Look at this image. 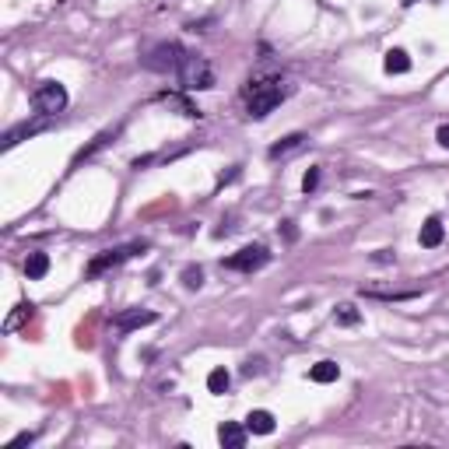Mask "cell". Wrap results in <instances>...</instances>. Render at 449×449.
Masks as SVG:
<instances>
[{"instance_id": "obj_1", "label": "cell", "mask_w": 449, "mask_h": 449, "mask_svg": "<svg viewBox=\"0 0 449 449\" xmlns=\"http://www.w3.org/2000/svg\"><path fill=\"white\" fill-rule=\"evenodd\" d=\"M288 95V85L281 78H256L243 88V98H246V109L253 120H263L267 112H274Z\"/></svg>"}, {"instance_id": "obj_2", "label": "cell", "mask_w": 449, "mask_h": 449, "mask_svg": "<svg viewBox=\"0 0 449 449\" xmlns=\"http://www.w3.org/2000/svg\"><path fill=\"white\" fill-rule=\"evenodd\" d=\"M179 81H183V88L186 91H207V88H214V71H211V64L204 60V56H197V53H179Z\"/></svg>"}, {"instance_id": "obj_3", "label": "cell", "mask_w": 449, "mask_h": 449, "mask_svg": "<svg viewBox=\"0 0 449 449\" xmlns=\"http://www.w3.org/2000/svg\"><path fill=\"white\" fill-rule=\"evenodd\" d=\"M32 102L42 116H56V112H64V105H67V88L60 81H42L32 91Z\"/></svg>"}, {"instance_id": "obj_4", "label": "cell", "mask_w": 449, "mask_h": 449, "mask_svg": "<svg viewBox=\"0 0 449 449\" xmlns=\"http://www.w3.org/2000/svg\"><path fill=\"white\" fill-rule=\"evenodd\" d=\"M267 260H270V253H267L263 246H246V249H239L236 256L224 260V267H229V270H243V274H253V270L263 267Z\"/></svg>"}, {"instance_id": "obj_5", "label": "cell", "mask_w": 449, "mask_h": 449, "mask_svg": "<svg viewBox=\"0 0 449 449\" xmlns=\"http://www.w3.org/2000/svg\"><path fill=\"white\" fill-rule=\"evenodd\" d=\"M179 46H173V42H161V46H155L151 53H148V60H144V67H151V71H176L179 67Z\"/></svg>"}, {"instance_id": "obj_6", "label": "cell", "mask_w": 449, "mask_h": 449, "mask_svg": "<svg viewBox=\"0 0 449 449\" xmlns=\"http://www.w3.org/2000/svg\"><path fill=\"white\" fill-rule=\"evenodd\" d=\"M158 316L151 312V309H127V312H120L116 319H112V323H116V330L120 333H130V330H141V326H151Z\"/></svg>"}, {"instance_id": "obj_7", "label": "cell", "mask_w": 449, "mask_h": 449, "mask_svg": "<svg viewBox=\"0 0 449 449\" xmlns=\"http://www.w3.org/2000/svg\"><path fill=\"white\" fill-rule=\"evenodd\" d=\"M141 249H144V243H141V246H127V249H109L105 256H98V260H91V263H88V274H91V277H98L102 270H109V267L123 263L127 256H134V253H141Z\"/></svg>"}, {"instance_id": "obj_8", "label": "cell", "mask_w": 449, "mask_h": 449, "mask_svg": "<svg viewBox=\"0 0 449 449\" xmlns=\"http://www.w3.org/2000/svg\"><path fill=\"white\" fill-rule=\"evenodd\" d=\"M49 127V116H42V120H25V123H18V127H11L8 134H4V141H0V144H4V148H15L18 141H28V137H35L39 130H46Z\"/></svg>"}, {"instance_id": "obj_9", "label": "cell", "mask_w": 449, "mask_h": 449, "mask_svg": "<svg viewBox=\"0 0 449 449\" xmlns=\"http://www.w3.org/2000/svg\"><path fill=\"white\" fill-rule=\"evenodd\" d=\"M246 432H249V428H243V425H236V421H224V425L218 428V442H221L224 449H243V446H246Z\"/></svg>"}, {"instance_id": "obj_10", "label": "cell", "mask_w": 449, "mask_h": 449, "mask_svg": "<svg viewBox=\"0 0 449 449\" xmlns=\"http://www.w3.org/2000/svg\"><path fill=\"white\" fill-rule=\"evenodd\" d=\"M421 246L425 249H435V246H442V239H446V229H442V221L439 218H428L425 224H421Z\"/></svg>"}, {"instance_id": "obj_11", "label": "cell", "mask_w": 449, "mask_h": 449, "mask_svg": "<svg viewBox=\"0 0 449 449\" xmlns=\"http://www.w3.org/2000/svg\"><path fill=\"white\" fill-rule=\"evenodd\" d=\"M116 134H120V127H112V130H102V134H98V137H95V141H91L88 148H81V151L74 155V165H81V161H88V158H91L95 151H102V148H105V144H109L112 137H116Z\"/></svg>"}, {"instance_id": "obj_12", "label": "cell", "mask_w": 449, "mask_h": 449, "mask_svg": "<svg viewBox=\"0 0 449 449\" xmlns=\"http://www.w3.org/2000/svg\"><path fill=\"white\" fill-rule=\"evenodd\" d=\"M246 428H249L253 435H270V432H274V414H270V411H249Z\"/></svg>"}, {"instance_id": "obj_13", "label": "cell", "mask_w": 449, "mask_h": 449, "mask_svg": "<svg viewBox=\"0 0 449 449\" xmlns=\"http://www.w3.org/2000/svg\"><path fill=\"white\" fill-rule=\"evenodd\" d=\"M382 67H386V74H407V71H411V56H407L404 49H389L386 60H382Z\"/></svg>"}, {"instance_id": "obj_14", "label": "cell", "mask_w": 449, "mask_h": 449, "mask_svg": "<svg viewBox=\"0 0 449 449\" xmlns=\"http://www.w3.org/2000/svg\"><path fill=\"white\" fill-rule=\"evenodd\" d=\"M337 376H341V365H337V362H316V365L309 369V379H312V382H333Z\"/></svg>"}, {"instance_id": "obj_15", "label": "cell", "mask_w": 449, "mask_h": 449, "mask_svg": "<svg viewBox=\"0 0 449 449\" xmlns=\"http://www.w3.org/2000/svg\"><path fill=\"white\" fill-rule=\"evenodd\" d=\"M46 270H49V256H46V253H28V260H25V274H28V281L46 277Z\"/></svg>"}, {"instance_id": "obj_16", "label": "cell", "mask_w": 449, "mask_h": 449, "mask_svg": "<svg viewBox=\"0 0 449 449\" xmlns=\"http://www.w3.org/2000/svg\"><path fill=\"white\" fill-rule=\"evenodd\" d=\"M306 144V134H292V137H285V141H281V144H274L267 155L270 158H285V155H292V151H299Z\"/></svg>"}, {"instance_id": "obj_17", "label": "cell", "mask_w": 449, "mask_h": 449, "mask_svg": "<svg viewBox=\"0 0 449 449\" xmlns=\"http://www.w3.org/2000/svg\"><path fill=\"white\" fill-rule=\"evenodd\" d=\"M161 102H165V105H173V109H179L183 116H190V120H200V116H204V112H200L197 105H190V102L179 98V95H161Z\"/></svg>"}, {"instance_id": "obj_18", "label": "cell", "mask_w": 449, "mask_h": 449, "mask_svg": "<svg viewBox=\"0 0 449 449\" xmlns=\"http://www.w3.org/2000/svg\"><path fill=\"white\" fill-rule=\"evenodd\" d=\"M229 382H232V376L224 372V369H214V372L207 376V389H211V393H218V397H221L224 389H229Z\"/></svg>"}, {"instance_id": "obj_19", "label": "cell", "mask_w": 449, "mask_h": 449, "mask_svg": "<svg viewBox=\"0 0 449 449\" xmlns=\"http://www.w3.org/2000/svg\"><path fill=\"white\" fill-rule=\"evenodd\" d=\"M25 319H32V306H25V302H21V306H18V309H15V312L8 316V323H4V330L11 333V330H18V326H21Z\"/></svg>"}, {"instance_id": "obj_20", "label": "cell", "mask_w": 449, "mask_h": 449, "mask_svg": "<svg viewBox=\"0 0 449 449\" xmlns=\"http://www.w3.org/2000/svg\"><path fill=\"white\" fill-rule=\"evenodd\" d=\"M333 319L341 323V326H355V323H358L362 316H358V309H355V306H341V309L333 312Z\"/></svg>"}, {"instance_id": "obj_21", "label": "cell", "mask_w": 449, "mask_h": 449, "mask_svg": "<svg viewBox=\"0 0 449 449\" xmlns=\"http://www.w3.org/2000/svg\"><path fill=\"white\" fill-rule=\"evenodd\" d=\"M183 285H186V288H200V285H204V270H200V267H186V270H183Z\"/></svg>"}, {"instance_id": "obj_22", "label": "cell", "mask_w": 449, "mask_h": 449, "mask_svg": "<svg viewBox=\"0 0 449 449\" xmlns=\"http://www.w3.org/2000/svg\"><path fill=\"white\" fill-rule=\"evenodd\" d=\"M316 186H319V168H309V173L302 176V190H306V193H312Z\"/></svg>"}, {"instance_id": "obj_23", "label": "cell", "mask_w": 449, "mask_h": 449, "mask_svg": "<svg viewBox=\"0 0 449 449\" xmlns=\"http://www.w3.org/2000/svg\"><path fill=\"white\" fill-rule=\"evenodd\" d=\"M243 372H246V376H256V372H263V362H260V358H249Z\"/></svg>"}, {"instance_id": "obj_24", "label": "cell", "mask_w": 449, "mask_h": 449, "mask_svg": "<svg viewBox=\"0 0 449 449\" xmlns=\"http://www.w3.org/2000/svg\"><path fill=\"white\" fill-rule=\"evenodd\" d=\"M435 137H439V144H442V148H449V123H442Z\"/></svg>"}, {"instance_id": "obj_25", "label": "cell", "mask_w": 449, "mask_h": 449, "mask_svg": "<svg viewBox=\"0 0 449 449\" xmlns=\"http://www.w3.org/2000/svg\"><path fill=\"white\" fill-rule=\"evenodd\" d=\"M25 442H32V432H25V435H18V439L11 442V449H15V446H25Z\"/></svg>"}]
</instances>
